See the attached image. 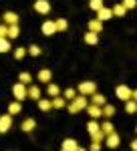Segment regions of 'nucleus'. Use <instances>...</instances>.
<instances>
[{
	"label": "nucleus",
	"mask_w": 137,
	"mask_h": 151,
	"mask_svg": "<svg viewBox=\"0 0 137 151\" xmlns=\"http://www.w3.org/2000/svg\"><path fill=\"white\" fill-rule=\"evenodd\" d=\"M89 105H87V95H77L73 101H71V105H68V113L71 115H77V113H81V111H85Z\"/></svg>",
	"instance_id": "obj_1"
},
{
	"label": "nucleus",
	"mask_w": 137,
	"mask_h": 151,
	"mask_svg": "<svg viewBox=\"0 0 137 151\" xmlns=\"http://www.w3.org/2000/svg\"><path fill=\"white\" fill-rule=\"evenodd\" d=\"M12 95H14V99L20 101V103H22L24 99H28V89H26V85H24V83H16V85L12 87Z\"/></svg>",
	"instance_id": "obj_2"
},
{
	"label": "nucleus",
	"mask_w": 137,
	"mask_h": 151,
	"mask_svg": "<svg viewBox=\"0 0 137 151\" xmlns=\"http://www.w3.org/2000/svg\"><path fill=\"white\" fill-rule=\"evenodd\" d=\"M79 95H87V97H91V95L97 93V83L95 81H83L79 85Z\"/></svg>",
	"instance_id": "obj_3"
},
{
	"label": "nucleus",
	"mask_w": 137,
	"mask_h": 151,
	"mask_svg": "<svg viewBox=\"0 0 137 151\" xmlns=\"http://www.w3.org/2000/svg\"><path fill=\"white\" fill-rule=\"evenodd\" d=\"M115 95H117V99H119V101H129V99H131V95H133V91H131L127 85H119V87L115 89Z\"/></svg>",
	"instance_id": "obj_4"
},
{
	"label": "nucleus",
	"mask_w": 137,
	"mask_h": 151,
	"mask_svg": "<svg viewBox=\"0 0 137 151\" xmlns=\"http://www.w3.org/2000/svg\"><path fill=\"white\" fill-rule=\"evenodd\" d=\"M40 30H43L45 36H53L55 32H58L57 30V20H45L43 26H40Z\"/></svg>",
	"instance_id": "obj_5"
},
{
	"label": "nucleus",
	"mask_w": 137,
	"mask_h": 151,
	"mask_svg": "<svg viewBox=\"0 0 137 151\" xmlns=\"http://www.w3.org/2000/svg\"><path fill=\"white\" fill-rule=\"evenodd\" d=\"M32 8L38 12V14H48V12H50V2H48V0H34Z\"/></svg>",
	"instance_id": "obj_6"
},
{
	"label": "nucleus",
	"mask_w": 137,
	"mask_h": 151,
	"mask_svg": "<svg viewBox=\"0 0 137 151\" xmlns=\"http://www.w3.org/2000/svg\"><path fill=\"white\" fill-rule=\"evenodd\" d=\"M12 129V115L6 113V115H0V133H8Z\"/></svg>",
	"instance_id": "obj_7"
},
{
	"label": "nucleus",
	"mask_w": 137,
	"mask_h": 151,
	"mask_svg": "<svg viewBox=\"0 0 137 151\" xmlns=\"http://www.w3.org/2000/svg\"><path fill=\"white\" fill-rule=\"evenodd\" d=\"M119 143H121L119 133H111V135H107V137H105V145H107L109 149H117V147H119Z\"/></svg>",
	"instance_id": "obj_8"
},
{
	"label": "nucleus",
	"mask_w": 137,
	"mask_h": 151,
	"mask_svg": "<svg viewBox=\"0 0 137 151\" xmlns=\"http://www.w3.org/2000/svg\"><path fill=\"white\" fill-rule=\"evenodd\" d=\"M85 111H87V115L91 117V119H101V117H103V107H99V105H93L91 103Z\"/></svg>",
	"instance_id": "obj_9"
},
{
	"label": "nucleus",
	"mask_w": 137,
	"mask_h": 151,
	"mask_svg": "<svg viewBox=\"0 0 137 151\" xmlns=\"http://www.w3.org/2000/svg\"><path fill=\"white\" fill-rule=\"evenodd\" d=\"M36 81L38 83H53V73H50V69H40L38 70V75H36Z\"/></svg>",
	"instance_id": "obj_10"
},
{
	"label": "nucleus",
	"mask_w": 137,
	"mask_h": 151,
	"mask_svg": "<svg viewBox=\"0 0 137 151\" xmlns=\"http://www.w3.org/2000/svg\"><path fill=\"white\" fill-rule=\"evenodd\" d=\"M2 22L4 24H18V14L16 12H12V10H6L4 14H2Z\"/></svg>",
	"instance_id": "obj_11"
},
{
	"label": "nucleus",
	"mask_w": 137,
	"mask_h": 151,
	"mask_svg": "<svg viewBox=\"0 0 137 151\" xmlns=\"http://www.w3.org/2000/svg\"><path fill=\"white\" fill-rule=\"evenodd\" d=\"M87 30H91V32H103V20L91 18V20L87 22Z\"/></svg>",
	"instance_id": "obj_12"
},
{
	"label": "nucleus",
	"mask_w": 137,
	"mask_h": 151,
	"mask_svg": "<svg viewBox=\"0 0 137 151\" xmlns=\"http://www.w3.org/2000/svg\"><path fill=\"white\" fill-rule=\"evenodd\" d=\"M113 16H115V14H113V8H105V6H103L101 10L97 12V18H99V20H103V22H107V20H111Z\"/></svg>",
	"instance_id": "obj_13"
},
{
	"label": "nucleus",
	"mask_w": 137,
	"mask_h": 151,
	"mask_svg": "<svg viewBox=\"0 0 137 151\" xmlns=\"http://www.w3.org/2000/svg\"><path fill=\"white\" fill-rule=\"evenodd\" d=\"M61 149L63 151H77L79 149V143H77V139H65L61 143Z\"/></svg>",
	"instance_id": "obj_14"
},
{
	"label": "nucleus",
	"mask_w": 137,
	"mask_h": 151,
	"mask_svg": "<svg viewBox=\"0 0 137 151\" xmlns=\"http://www.w3.org/2000/svg\"><path fill=\"white\" fill-rule=\"evenodd\" d=\"M40 97H43V93H40L38 85H28V99H32V101H38Z\"/></svg>",
	"instance_id": "obj_15"
},
{
	"label": "nucleus",
	"mask_w": 137,
	"mask_h": 151,
	"mask_svg": "<svg viewBox=\"0 0 137 151\" xmlns=\"http://www.w3.org/2000/svg\"><path fill=\"white\" fill-rule=\"evenodd\" d=\"M36 105H38V109H40L43 113H46V111L53 109V99H43V97H40V99L36 101Z\"/></svg>",
	"instance_id": "obj_16"
},
{
	"label": "nucleus",
	"mask_w": 137,
	"mask_h": 151,
	"mask_svg": "<svg viewBox=\"0 0 137 151\" xmlns=\"http://www.w3.org/2000/svg\"><path fill=\"white\" fill-rule=\"evenodd\" d=\"M99 131H101V125L97 123V119H91V121L87 123V133H89V135L93 137V135H97Z\"/></svg>",
	"instance_id": "obj_17"
},
{
	"label": "nucleus",
	"mask_w": 137,
	"mask_h": 151,
	"mask_svg": "<svg viewBox=\"0 0 137 151\" xmlns=\"http://www.w3.org/2000/svg\"><path fill=\"white\" fill-rule=\"evenodd\" d=\"M8 113H10L12 117H14V115H18V113H22V103L14 99V101H12V103L8 105Z\"/></svg>",
	"instance_id": "obj_18"
},
{
	"label": "nucleus",
	"mask_w": 137,
	"mask_h": 151,
	"mask_svg": "<svg viewBox=\"0 0 137 151\" xmlns=\"http://www.w3.org/2000/svg\"><path fill=\"white\" fill-rule=\"evenodd\" d=\"M34 127H36V121H34L32 117H28V119H24V121H22V125H20V129H22L24 133H30V131H32Z\"/></svg>",
	"instance_id": "obj_19"
},
{
	"label": "nucleus",
	"mask_w": 137,
	"mask_h": 151,
	"mask_svg": "<svg viewBox=\"0 0 137 151\" xmlns=\"http://www.w3.org/2000/svg\"><path fill=\"white\" fill-rule=\"evenodd\" d=\"M85 42H87V45H97V42H99V32H91V30H87V32H85Z\"/></svg>",
	"instance_id": "obj_20"
},
{
	"label": "nucleus",
	"mask_w": 137,
	"mask_h": 151,
	"mask_svg": "<svg viewBox=\"0 0 137 151\" xmlns=\"http://www.w3.org/2000/svg\"><path fill=\"white\" fill-rule=\"evenodd\" d=\"M46 93H48V97H58L61 95V87L57 83H48L46 85Z\"/></svg>",
	"instance_id": "obj_21"
},
{
	"label": "nucleus",
	"mask_w": 137,
	"mask_h": 151,
	"mask_svg": "<svg viewBox=\"0 0 137 151\" xmlns=\"http://www.w3.org/2000/svg\"><path fill=\"white\" fill-rule=\"evenodd\" d=\"M91 103L93 105H99V107H105V105H107V99H105V95L95 93V95H91Z\"/></svg>",
	"instance_id": "obj_22"
},
{
	"label": "nucleus",
	"mask_w": 137,
	"mask_h": 151,
	"mask_svg": "<svg viewBox=\"0 0 137 151\" xmlns=\"http://www.w3.org/2000/svg\"><path fill=\"white\" fill-rule=\"evenodd\" d=\"M125 113H129V115L137 113V101H135V99H129V101H125Z\"/></svg>",
	"instance_id": "obj_23"
},
{
	"label": "nucleus",
	"mask_w": 137,
	"mask_h": 151,
	"mask_svg": "<svg viewBox=\"0 0 137 151\" xmlns=\"http://www.w3.org/2000/svg\"><path fill=\"white\" fill-rule=\"evenodd\" d=\"M20 36V28H18V24H10L8 26V38L14 40V38H18Z\"/></svg>",
	"instance_id": "obj_24"
},
{
	"label": "nucleus",
	"mask_w": 137,
	"mask_h": 151,
	"mask_svg": "<svg viewBox=\"0 0 137 151\" xmlns=\"http://www.w3.org/2000/svg\"><path fill=\"white\" fill-rule=\"evenodd\" d=\"M18 81L24 83V85H32V75H30L28 70H22V73L18 75Z\"/></svg>",
	"instance_id": "obj_25"
},
{
	"label": "nucleus",
	"mask_w": 137,
	"mask_h": 151,
	"mask_svg": "<svg viewBox=\"0 0 137 151\" xmlns=\"http://www.w3.org/2000/svg\"><path fill=\"white\" fill-rule=\"evenodd\" d=\"M101 131L105 133V137H107V135H111V133H115V127H113V123H111V121H103V125H101Z\"/></svg>",
	"instance_id": "obj_26"
},
{
	"label": "nucleus",
	"mask_w": 137,
	"mask_h": 151,
	"mask_svg": "<svg viewBox=\"0 0 137 151\" xmlns=\"http://www.w3.org/2000/svg\"><path fill=\"white\" fill-rule=\"evenodd\" d=\"M65 105H67V99L65 97H61V95L58 97H53V109H63Z\"/></svg>",
	"instance_id": "obj_27"
},
{
	"label": "nucleus",
	"mask_w": 137,
	"mask_h": 151,
	"mask_svg": "<svg viewBox=\"0 0 137 151\" xmlns=\"http://www.w3.org/2000/svg\"><path fill=\"white\" fill-rule=\"evenodd\" d=\"M113 14H115V16H119V18L127 14V8L123 6V2H119V4H115V6H113Z\"/></svg>",
	"instance_id": "obj_28"
},
{
	"label": "nucleus",
	"mask_w": 137,
	"mask_h": 151,
	"mask_svg": "<svg viewBox=\"0 0 137 151\" xmlns=\"http://www.w3.org/2000/svg\"><path fill=\"white\" fill-rule=\"evenodd\" d=\"M26 55H28V48H24V47L14 48V58H16V60H22Z\"/></svg>",
	"instance_id": "obj_29"
},
{
	"label": "nucleus",
	"mask_w": 137,
	"mask_h": 151,
	"mask_svg": "<svg viewBox=\"0 0 137 151\" xmlns=\"http://www.w3.org/2000/svg\"><path fill=\"white\" fill-rule=\"evenodd\" d=\"M77 95H79V91H77V89H71V87H68V89H65V91H63V97H65V99H67V101H73V99H75V97H77Z\"/></svg>",
	"instance_id": "obj_30"
},
{
	"label": "nucleus",
	"mask_w": 137,
	"mask_h": 151,
	"mask_svg": "<svg viewBox=\"0 0 137 151\" xmlns=\"http://www.w3.org/2000/svg\"><path fill=\"white\" fill-rule=\"evenodd\" d=\"M113 115H115V107L113 105H105V107H103V117H105V119H111Z\"/></svg>",
	"instance_id": "obj_31"
},
{
	"label": "nucleus",
	"mask_w": 137,
	"mask_h": 151,
	"mask_svg": "<svg viewBox=\"0 0 137 151\" xmlns=\"http://www.w3.org/2000/svg\"><path fill=\"white\" fill-rule=\"evenodd\" d=\"M10 48V38H0V52H8Z\"/></svg>",
	"instance_id": "obj_32"
},
{
	"label": "nucleus",
	"mask_w": 137,
	"mask_h": 151,
	"mask_svg": "<svg viewBox=\"0 0 137 151\" xmlns=\"http://www.w3.org/2000/svg\"><path fill=\"white\" fill-rule=\"evenodd\" d=\"M67 28H68L67 18H57V30H58V32H65Z\"/></svg>",
	"instance_id": "obj_33"
},
{
	"label": "nucleus",
	"mask_w": 137,
	"mask_h": 151,
	"mask_svg": "<svg viewBox=\"0 0 137 151\" xmlns=\"http://www.w3.org/2000/svg\"><path fill=\"white\" fill-rule=\"evenodd\" d=\"M89 8L95 12H99L103 8V0H89Z\"/></svg>",
	"instance_id": "obj_34"
},
{
	"label": "nucleus",
	"mask_w": 137,
	"mask_h": 151,
	"mask_svg": "<svg viewBox=\"0 0 137 151\" xmlns=\"http://www.w3.org/2000/svg\"><path fill=\"white\" fill-rule=\"evenodd\" d=\"M28 55L30 57H40L43 55V48L38 47V45H32V47H28Z\"/></svg>",
	"instance_id": "obj_35"
},
{
	"label": "nucleus",
	"mask_w": 137,
	"mask_h": 151,
	"mask_svg": "<svg viewBox=\"0 0 137 151\" xmlns=\"http://www.w3.org/2000/svg\"><path fill=\"white\" fill-rule=\"evenodd\" d=\"M121 2H123V6H125L127 10H133L137 6V0H121Z\"/></svg>",
	"instance_id": "obj_36"
},
{
	"label": "nucleus",
	"mask_w": 137,
	"mask_h": 151,
	"mask_svg": "<svg viewBox=\"0 0 137 151\" xmlns=\"http://www.w3.org/2000/svg\"><path fill=\"white\" fill-rule=\"evenodd\" d=\"M0 38H8V24H0Z\"/></svg>",
	"instance_id": "obj_37"
},
{
	"label": "nucleus",
	"mask_w": 137,
	"mask_h": 151,
	"mask_svg": "<svg viewBox=\"0 0 137 151\" xmlns=\"http://www.w3.org/2000/svg\"><path fill=\"white\" fill-rule=\"evenodd\" d=\"M89 151H101V141H93Z\"/></svg>",
	"instance_id": "obj_38"
},
{
	"label": "nucleus",
	"mask_w": 137,
	"mask_h": 151,
	"mask_svg": "<svg viewBox=\"0 0 137 151\" xmlns=\"http://www.w3.org/2000/svg\"><path fill=\"white\" fill-rule=\"evenodd\" d=\"M131 151H137V139L131 141Z\"/></svg>",
	"instance_id": "obj_39"
},
{
	"label": "nucleus",
	"mask_w": 137,
	"mask_h": 151,
	"mask_svg": "<svg viewBox=\"0 0 137 151\" xmlns=\"http://www.w3.org/2000/svg\"><path fill=\"white\" fill-rule=\"evenodd\" d=\"M131 99H135V101H137V89L133 91V95H131Z\"/></svg>",
	"instance_id": "obj_40"
},
{
	"label": "nucleus",
	"mask_w": 137,
	"mask_h": 151,
	"mask_svg": "<svg viewBox=\"0 0 137 151\" xmlns=\"http://www.w3.org/2000/svg\"><path fill=\"white\" fill-rule=\"evenodd\" d=\"M77 151H87V149H85V147H81V145H79V149H77Z\"/></svg>",
	"instance_id": "obj_41"
},
{
	"label": "nucleus",
	"mask_w": 137,
	"mask_h": 151,
	"mask_svg": "<svg viewBox=\"0 0 137 151\" xmlns=\"http://www.w3.org/2000/svg\"><path fill=\"white\" fill-rule=\"evenodd\" d=\"M0 24H2V16H0Z\"/></svg>",
	"instance_id": "obj_42"
},
{
	"label": "nucleus",
	"mask_w": 137,
	"mask_h": 151,
	"mask_svg": "<svg viewBox=\"0 0 137 151\" xmlns=\"http://www.w3.org/2000/svg\"><path fill=\"white\" fill-rule=\"evenodd\" d=\"M135 133H137V125H135Z\"/></svg>",
	"instance_id": "obj_43"
},
{
	"label": "nucleus",
	"mask_w": 137,
	"mask_h": 151,
	"mask_svg": "<svg viewBox=\"0 0 137 151\" xmlns=\"http://www.w3.org/2000/svg\"><path fill=\"white\" fill-rule=\"evenodd\" d=\"M61 151H63V149H61Z\"/></svg>",
	"instance_id": "obj_44"
}]
</instances>
